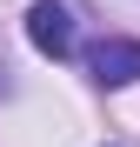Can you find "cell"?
I'll use <instances>...</instances> for the list:
<instances>
[{
	"label": "cell",
	"mask_w": 140,
	"mask_h": 147,
	"mask_svg": "<svg viewBox=\"0 0 140 147\" xmlns=\"http://www.w3.org/2000/svg\"><path fill=\"white\" fill-rule=\"evenodd\" d=\"M27 40H33V54L67 60L74 54V7L67 0H33L27 7Z\"/></svg>",
	"instance_id": "cell-1"
},
{
	"label": "cell",
	"mask_w": 140,
	"mask_h": 147,
	"mask_svg": "<svg viewBox=\"0 0 140 147\" xmlns=\"http://www.w3.org/2000/svg\"><path fill=\"white\" fill-rule=\"evenodd\" d=\"M87 74L100 87H133L140 80V40H93L87 47Z\"/></svg>",
	"instance_id": "cell-2"
}]
</instances>
